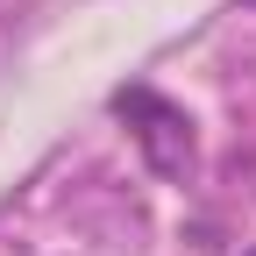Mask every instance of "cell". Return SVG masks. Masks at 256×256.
I'll use <instances>...</instances> for the list:
<instances>
[{
	"label": "cell",
	"instance_id": "1",
	"mask_svg": "<svg viewBox=\"0 0 256 256\" xmlns=\"http://www.w3.org/2000/svg\"><path fill=\"white\" fill-rule=\"evenodd\" d=\"M114 114L128 121L142 164L164 178V185H185L192 171H200V128H192V114L178 100H164L156 86H121L114 92Z\"/></svg>",
	"mask_w": 256,
	"mask_h": 256
},
{
	"label": "cell",
	"instance_id": "2",
	"mask_svg": "<svg viewBox=\"0 0 256 256\" xmlns=\"http://www.w3.org/2000/svg\"><path fill=\"white\" fill-rule=\"evenodd\" d=\"M242 8H256V0H242Z\"/></svg>",
	"mask_w": 256,
	"mask_h": 256
}]
</instances>
